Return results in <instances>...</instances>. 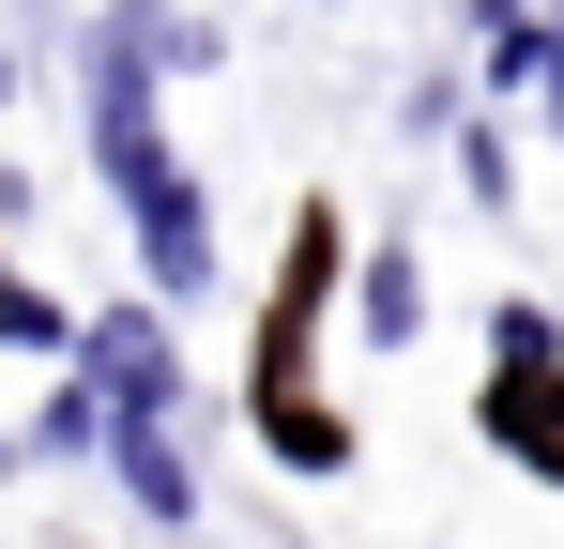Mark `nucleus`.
Instances as JSON below:
<instances>
[{
  "mask_svg": "<svg viewBox=\"0 0 564 549\" xmlns=\"http://www.w3.org/2000/svg\"><path fill=\"white\" fill-rule=\"evenodd\" d=\"M184 549H198V535H184Z\"/></svg>",
  "mask_w": 564,
  "mask_h": 549,
  "instance_id": "2eb2a0df",
  "label": "nucleus"
},
{
  "mask_svg": "<svg viewBox=\"0 0 564 549\" xmlns=\"http://www.w3.org/2000/svg\"><path fill=\"white\" fill-rule=\"evenodd\" d=\"M473 77H488V107L550 77V0H473Z\"/></svg>",
  "mask_w": 564,
  "mask_h": 549,
  "instance_id": "0eeeda50",
  "label": "nucleus"
},
{
  "mask_svg": "<svg viewBox=\"0 0 564 549\" xmlns=\"http://www.w3.org/2000/svg\"><path fill=\"white\" fill-rule=\"evenodd\" d=\"M122 245H138V305H198L214 290V198H198V169H169V183H138L122 198Z\"/></svg>",
  "mask_w": 564,
  "mask_h": 549,
  "instance_id": "7ed1b4c3",
  "label": "nucleus"
},
{
  "mask_svg": "<svg viewBox=\"0 0 564 549\" xmlns=\"http://www.w3.org/2000/svg\"><path fill=\"white\" fill-rule=\"evenodd\" d=\"M107 488L138 504V535H153V549L198 535V458L169 443V428H107Z\"/></svg>",
  "mask_w": 564,
  "mask_h": 549,
  "instance_id": "20e7f679",
  "label": "nucleus"
},
{
  "mask_svg": "<svg viewBox=\"0 0 564 549\" xmlns=\"http://www.w3.org/2000/svg\"><path fill=\"white\" fill-rule=\"evenodd\" d=\"M245 412H260V443L290 473H351V412H321V397H245Z\"/></svg>",
  "mask_w": 564,
  "mask_h": 549,
  "instance_id": "6e6552de",
  "label": "nucleus"
},
{
  "mask_svg": "<svg viewBox=\"0 0 564 549\" xmlns=\"http://www.w3.org/2000/svg\"><path fill=\"white\" fill-rule=\"evenodd\" d=\"M62 381H93L107 428H169L184 412V336H169V305H77V366Z\"/></svg>",
  "mask_w": 564,
  "mask_h": 549,
  "instance_id": "f257e3e1",
  "label": "nucleus"
},
{
  "mask_svg": "<svg viewBox=\"0 0 564 549\" xmlns=\"http://www.w3.org/2000/svg\"><path fill=\"white\" fill-rule=\"evenodd\" d=\"M534 366H564V321L534 290H503V305H488V381H534Z\"/></svg>",
  "mask_w": 564,
  "mask_h": 549,
  "instance_id": "1a4fd4ad",
  "label": "nucleus"
},
{
  "mask_svg": "<svg viewBox=\"0 0 564 549\" xmlns=\"http://www.w3.org/2000/svg\"><path fill=\"white\" fill-rule=\"evenodd\" d=\"M534 107H550V138H564V0H550V77H534Z\"/></svg>",
  "mask_w": 564,
  "mask_h": 549,
  "instance_id": "ddd939ff",
  "label": "nucleus"
},
{
  "mask_svg": "<svg viewBox=\"0 0 564 549\" xmlns=\"http://www.w3.org/2000/svg\"><path fill=\"white\" fill-rule=\"evenodd\" d=\"M0 352H46V366H77V305H62V290H31V274H0Z\"/></svg>",
  "mask_w": 564,
  "mask_h": 549,
  "instance_id": "9d476101",
  "label": "nucleus"
},
{
  "mask_svg": "<svg viewBox=\"0 0 564 549\" xmlns=\"http://www.w3.org/2000/svg\"><path fill=\"white\" fill-rule=\"evenodd\" d=\"M31 458H107V397L93 381H62V397L31 412Z\"/></svg>",
  "mask_w": 564,
  "mask_h": 549,
  "instance_id": "f8f14e48",
  "label": "nucleus"
},
{
  "mask_svg": "<svg viewBox=\"0 0 564 549\" xmlns=\"http://www.w3.org/2000/svg\"><path fill=\"white\" fill-rule=\"evenodd\" d=\"M351 321H367V352H412V336H427V260H412L397 229L351 260Z\"/></svg>",
  "mask_w": 564,
  "mask_h": 549,
  "instance_id": "423d86ee",
  "label": "nucleus"
},
{
  "mask_svg": "<svg viewBox=\"0 0 564 549\" xmlns=\"http://www.w3.org/2000/svg\"><path fill=\"white\" fill-rule=\"evenodd\" d=\"M443 153H458V183H473V214H519V138H503V122H458Z\"/></svg>",
  "mask_w": 564,
  "mask_h": 549,
  "instance_id": "9b49d317",
  "label": "nucleus"
},
{
  "mask_svg": "<svg viewBox=\"0 0 564 549\" xmlns=\"http://www.w3.org/2000/svg\"><path fill=\"white\" fill-rule=\"evenodd\" d=\"M0 122H15V46H0Z\"/></svg>",
  "mask_w": 564,
  "mask_h": 549,
  "instance_id": "4468645a",
  "label": "nucleus"
},
{
  "mask_svg": "<svg viewBox=\"0 0 564 549\" xmlns=\"http://www.w3.org/2000/svg\"><path fill=\"white\" fill-rule=\"evenodd\" d=\"M473 412H488V443L519 458V473L564 488V366H534V381H473Z\"/></svg>",
  "mask_w": 564,
  "mask_h": 549,
  "instance_id": "39448f33",
  "label": "nucleus"
},
{
  "mask_svg": "<svg viewBox=\"0 0 564 549\" xmlns=\"http://www.w3.org/2000/svg\"><path fill=\"white\" fill-rule=\"evenodd\" d=\"M351 290V214H305L275 260V305H260V381L245 397H305V352H321V305Z\"/></svg>",
  "mask_w": 564,
  "mask_h": 549,
  "instance_id": "f03ea898",
  "label": "nucleus"
}]
</instances>
